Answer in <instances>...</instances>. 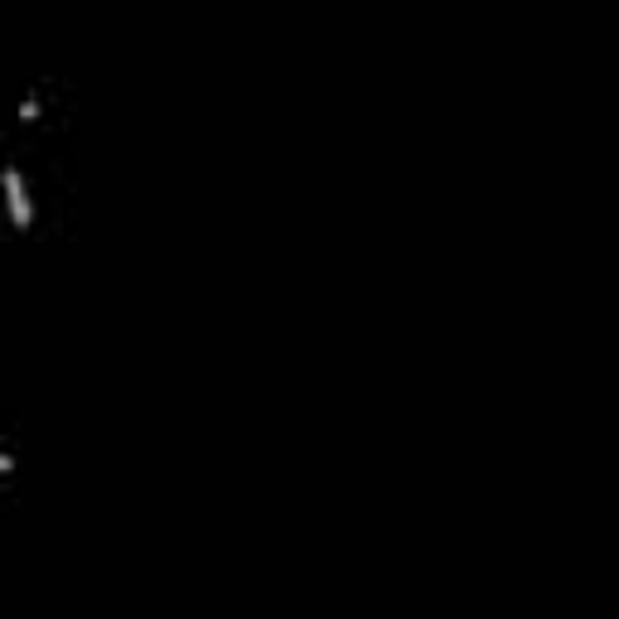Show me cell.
Listing matches in <instances>:
<instances>
[{
    "label": "cell",
    "instance_id": "obj_1",
    "mask_svg": "<svg viewBox=\"0 0 619 619\" xmlns=\"http://www.w3.org/2000/svg\"><path fill=\"white\" fill-rule=\"evenodd\" d=\"M5 194H10L15 223H29V194H25V184H19V170H5Z\"/></svg>",
    "mask_w": 619,
    "mask_h": 619
}]
</instances>
